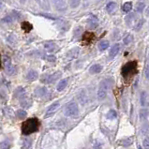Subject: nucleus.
I'll return each mask as SVG.
<instances>
[{
  "label": "nucleus",
  "instance_id": "obj_35",
  "mask_svg": "<svg viewBox=\"0 0 149 149\" xmlns=\"http://www.w3.org/2000/svg\"><path fill=\"white\" fill-rule=\"evenodd\" d=\"M143 146L146 149H149V137H146V139L143 140Z\"/></svg>",
  "mask_w": 149,
  "mask_h": 149
},
{
  "label": "nucleus",
  "instance_id": "obj_3",
  "mask_svg": "<svg viewBox=\"0 0 149 149\" xmlns=\"http://www.w3.org/2000/svg\"><path fill=\"white\" fill-rule=\"evenodd\" d=\"M78 112H79L78 105L74 101L70 102V103L67 105V107L65 109V114H66V116H69V117H73L75 116H77Z\"/></svg>",
  "mask_w": 149,
  "mask_h": 149
},
{
  "label": "nucleus",
  "instance_id": "obj_26",
  "mask_svg": "<svg viewBox=\"0 0 149 149\" xmlns=\"http://www.w3.org/2000/svg\"><path fill=\"white\" fill-rule=\"evenodd\" d=\"M10 143L7 140L0 143V149H10Z\"/></svg>",
  "mask_w": 149,
  "mask_h": 149
},
{
  "label": "nucleus",
  "instance_id": "obj_5",
  "mask_svg": "<svg viewBox=\"0 0 149 149\" xmlns=\"http://www.w3.org/2000/svg\"><path fill=\"white\" fill-rule=\"evenodd\" d=\"M54 4L58 11H66L68 8L67 0H54Z\"/></svg>",
  "mask_w": 149,
  "mask_h": 149
},
{
  "label": "nucleus",
  "instance_id": "obj_12",
  "mask_svg": "<svg viewBox=\"0 0 149 149\" xmlns=\"http://www.w3.org/2000/svg\"><path fill=\"white\" fill-rule=\"evenodd\" d=\"M119 50H120V45H119L118 43L114 44L113 47L111 48V50H110V57L111 58H113L118 54Z\"/></svg>",
  "mask_w": 149,
  "mask_h": 149
},
{
  "label": "nucleus",
  "instance_id": "obj_31",
  "mask_svg": "<svg viewBox=\"0 0 149 149\" xmlns=\"http://www.w3.org/2000/svg\"><path fill=\"white\" fill-rule=\"evenodd\" d=\"M22 27H23V29H24V31L29 32V31H30V29L32 28V25L30 24H28V23H23Z\"/></svg>",
  "mask_w": 149,
  "mask_h": 149
},
{
  "label": "nucleus",
  "instance_id": "obj_11",
  "mask_svg": "<svg viewBox=\"0 0 149 149\" xmlns=\"http://www.w3.org/2000/svg\"><path fill=\"white\" fill-rule=\"evenodd\" d=\"M78 100L83 105L86 103V102H87V96H86V91H84V90H81L80 91V93L78 94Z\"/></svg>",
  "mask_w": 149,
  "mask_h": 149
},
{
  "label": "nucleus",
  "instance_id": "obj_16",
  "mask_svg": "<svg viewBox=\"0 0 149 149\" xmlns=\"http://www.w3.org/2000/svg\"><path fill=\"white\" fill-rule=\"evenodd\" d=\"M102 70V67L99 64H95V65H93L90 69H89V72H90L91 74H97V73H100V72Z\"/></svg>",
  "mask_w": 149,
  "mask_h": 149
},
{
  "label": "nucleus",
  "instance_id": "obj_30",
  "mask_svg": "<svg viewBox=\"0 0 149 149\" xmlns=\"http://www.w3.org/2000/svg\"><path fill=\"white\" fill-rule=\"evenodd\" d=\"M144 8H146V5H144V3L140 2V3L137 4V6H136V10H137L138 12H142L144 10Z\"/></svg>",
  "mask_w": 149,
  "mask_h": 149
},
{
  "label": "nucleus",
  "instance_id": "obj_42",
  "mask_svg": "<svg viewBox=\"0 0 149 149\" xmlns=\"http://www.w3.org/2000/svg\"><path fill=\"white\" fill-rule=\"evenodd\" d=\"M138 149H143V148H142L141 146H139V147H138Z\"/></svg>",
  "mask_w": 149,
  "mask_h": 149
},
{
  "label": "nucleus",
  "instance_id": "obj_32",
  "mask_svg": "<svg viewBox=\"0 0 149 149\" xmlns=\"http://www.w3.org/2000/svg\"><path fill=\"white\" fill-rule=\"evenodd\" d=\"M30 144H31V139H29V138L24 139V149L29 148Z\"/></svg>",
  "mask_w": 149,
  "mask_h": 149
},
{
  "label": "nucleus",
  "instance_id": "obj_15",
  "mask_svg": "<svg viewBox=\"0 0 149 149\" xmlns=\"http://www.w3.org/2000/svg\"><path fill=\"white\" fill-rule=\"evenodd\" d=\"M37 3L43 8L45 10H50V2L49 0H36Z\"/></svg>",
  "mask_w": 149,
  "mask_h": 149
},
{
  "label": "nucleus",
  "instance_id": "obj_38",
  "mask_svg": "<svg viewBox=\"0 0 149 149\" xmlns=\"http://www.w3.org/2000/svg\"><path fill=\"white\" fill-rule=\"evenodd\" d=\"M146 77L147 80H149V61L147 64V67H146Z\"/></svg>",
  "mask_w": 149,
  "mask_h": 149
},
{
  "label": "nucleus",
  "instance_id": "obj_7",
  "mask_svg": "<svg viewBox=\"0 0 149 149\" xmlns=\"http://www.w3.org/2000/svg\"><path fill=\"white\" fill-rule=\"evenodd\" d=\"M60 77H61V72L57 71V72H54V74L48 75L47 77H46V79L43 80V81H41V82L46 83V84H51V83H54L55 80H57L58 78H60Z\"/></svg>",
  "mask_w": 149,
  "mask_h": 149
},
{
  "label": "nucleus",
  "instance_id": "obj_37",
  "mask_svg": "<svg viewBox=\"0 0 149 149\" xmlns=\"http://www.w3.org/2000/svg\"><path fill=\"white\" fill-rule=\"evenodd\" d=\"M46 59H47L49 62H54L55 60H56V58H55L54 55H52V54L47 55V56H46Z\"/></svg>",
  "mask_w": 149,
  "mask_h": 149
},
{
  "label": "nucleus",
  "instance_id": "obj_41",
  "mask_svg": "<svg viewBox=\"0 0 149 149\" xmlns=\"http://www.w3.org/2000/svg\"><path fill=\"white\" fill-rule=\"evenodd\" d=\"M2 8V3H0V8Z\"/></svg>",
  "mask_w": 149,
  "mask_h": 149
},
{
  "label": "nucleus",
  "instance_id": "obj_4",
  "mask_svg": "<svg viewBox=\"0 0 149 149\" xmlns=\"http://www.w3.org/2000/svg\"><path fill=\"white\" fill-rule=\"evenodd\" d=\"M3 64H4V67H5V70L8 75H13L15 73V67L12 65L11 60L10 57L8 56H4L3 58Z\"/></svg>",
  "mask_w": 149,
  "mask_h": 149
},
{
  "label": "nucleus",
  "instance_id": "obj_25",
  "mask_svg": "<svg viewBox=\"0 0 149 149\" xmlns=\"http://www.w3.org/2000/svg\"><path fill=\"white\" fill-rule=\"evenodd\" d=\"M139 116H140V118H141L142 120H144V119H146L148 116V110H146V109L141 110L139 113Z\"/></svg>",
  "mask_w": 149,
  "mask_h": 149
},
{
  "label": "nucleus",
  "instance_id": "obj_40",
  "mask_svg": "<svg viewBox=\"0 0 149 149\" xmlns=\"http://www.w3.org/2000/svg\"><path fill=\"white\" fill-rule=\"evenodd\" d=\"M24 1H26V0H21V2H23V3H24Z\"/></svg>",
  "mask_w": 149,
  "mask_h": 149
},
{
  "label": "nucleus",
  "instance_id": "obj_34",
  "mask_svg": "<svg viewBox=\"0 0 149 149\" xmlns=\"http://www.w3.org/2000/svg\"><path fill=\"white\" fill-rule=\"evenodd\" d=\"M149 131V127H148V124H144L143 127H142V132L143 134H147Z\"/></svg>",
  "mask_w": 149,
  "mask_h": 149
},
{
  "label": "nucleus",
  "instance_id": "obj_39",
  "mask_svg": "<svg viewBox=\"0 0 149 149\" xmlns=\"http://www.w3.org/2000/svg\"><path fill=\"white\" fill-rule=\"evenodd\" d=\"M146 16H148V17H149V7L146 8Z\"/></svg>",
  "mask_w": 149,
  "mask_h": 149
},
{
  "label": "nucleus",
  "instance_id": "obj_2",
  "mask_svg": "<svg viewBox=\"0 0 149 149\" xmlns=\"http://www.w3.org/2000/svg\"><path fill=\"white\" fill-rule=\"evenodd\" d=\"M113 84V80L112 79H105L100 84L99 90H97V99L100 100H104L108 94V90Z\"/></svg>",
  "mask_w": 149,
  "mask_h": 149
},
{
  "label": "nucleus",
  "instance_id": "obj_10",
  "mask_svg": "<svg viewBox=\"0 0 149 149\" xmlns=\"http://www.w3.org/2000/svg\"><path fill=\"white\" fill-rule=\"evenodd\" d=\"M132 143H133V139L132 138H126V139L120 140V142L118 143V144H119V146H121L127 147V146H131Z\"/></svg>",
  "mask_w": 149,
  "mask_h": 149
},
{
  "label": "nucleus",
  "instance_id": "obj_19",
  "mask_svg": "<svg viewBox=\"0 0 149 149\" xmlns=\"http://www.w3.org/2000/svg\"><path fill=\"white\" fill-rule=\"evenodd\" d=\"M116 7H117V5L116 2H110V3H108V5L106 6V10H107L109 13H113V12L116 10Z\"/></svg>",
  "mask_w": 149,
  "mask_h": 149
},
{
  "label": "nucleus",
  "instance_id": "obj_43",
  "mask_svg": "<svg viewBox=\"0 0 149 149\" xmlns=\"http://www.w3.org/2000/svg\"><path fill=\"white\" fill-rule=\"evenodd\" d=\"M0 67H1V60H0Z\"/></svg>",
  "mask_w": 149,
  "mask_h": 149
},
{
  "label": "nucleus",
  "instance_id": "obj_22",
  "mask_svg": "<svg viewBox=\"0 0 149 149\" xmlns=\"http://www.w3.org/2000/svg\"><path fill=\"white\" fill-rule=\"evenodd\" d=\"M78 54H79V48H73V49H71L69 53H68V56L69 57H70V58H74V57H76L78 55Z\"/></svg>",
  "mask_w": 149,
  "mask_h": 149
},
{
  "label": "nucleus",
  "instance_id": "obj_21",
  "mask_svg": "<svg viewBox=\"0 0 149 149\" xmlns=\"http://www.w3.org/2000/svg\"><path fill=\"white\" fill-rule=\"evenodd\" d=\"M67 84H68V79H63V80H61L60 82L58 83V84H57V90L58 91L64 90V89L66 88Z\"/></svg>",
  "mask_w": 149,
  "mask_h": 149
},
{
  "label": "nucleus",
  "instance_id": "obj_36",
  "mask_svg": "<svg viewBox=\"0 0 149 149\" xmlns=\"http://www.w3.org/2000/svg\"><path fill=\"white\" fill-rule=\"evenodd\" d=\"M143 24V19H141L140 21H138L137 24H135V29H136V30H139V29L142 27V24Z\"/></svg>",
  "mask_w": 149,
  "mask_h": 149
},
{
  "label": "nucleus",
  "instance_id": "obj_1",
  "mask_svg": "<svg viewBox=\"0 0 149 149\" xmlns=\"http://www.w3.org/2000/svg\"><path fill=\"white\" fill-rule=\"evenodd\" d=\"M40 127V122L37 118H30L23 123L22 132L24 135H29L36 132Z\"/></svg>",
  "mask_w": 149,
  "mask_h": 149
},
{
  "label": "nucleus",
  "instance_id": "obj_18",
  "mask_svg": "<svg viewBox=\"0 0 149 149\" xmlns=\"http://www.w3.org/2000/svg\"><path fill=\"white\" fill-rule=\"evenodd\" d=\"M47 89L45 87H38L35 91V94L38 96V97H43L47 94Z\"/></svg>",
  "mask_w": 149,
  "mask_h": 149
},
{
  "label": "nucleus",
  "instance_id": "obj_13",
  "mask_svg": "<svg viewBox=\"0 0 149 149\" xmlns=\"http://www.w3.org/2000/svg\"><path fill=\"white\" fill-rule=\"evenodd\" d=\"M38 77H39V74H38V72L36 70H29L27 75H26V79L28 81H35V80L38 79Z\"/></svg>",
  "mask_w": 149,
  "mask_h": 149
},
{
  "label": "nucleus",
  "instance_id": "obj_17",
  "mask_svg": "<svg viewBox=\"0 0 149 149\" xmlns=\"http://www.w3.org/2000/svg\"><path fill=\"white\" fill-rule=\"evenodd\" d=\"M14 95L16 97H18V99H23L24 97H25V90L23 87H18L15 90Z\"/></svg>",
  "mask_w": 149,
  "mask_h": 149
},
{
  "label": "nucleus",
  "instance_id": "obj_9",
  "mask_svg": "<svg viewBox=\"0 0 149 149\" xmlns=\"http://www.w3.org/2000/svg\"><path fill=\"white\" fill-rule=\"evenodd\" d=\"M44 48H45L46 51H47V52L53 53L57 49V46L53 41H47V42H45V43H44Z\"/></svg>",
  "mask_w": 149,
  "mask_h": 149
},
{
  "label": "nucleus",
  "instance_id": "obj_20",
  "mask_svg": "<svg viewBox=\"0 0 149 149\" xmlns=\"http://www.w3.org/2000/svg\"><path fill=\"white\" fill-rule=\"evenodd\" d=\"M108 120H114L117 117V113L116 110H110L107 113V116H106Z\"/></svg>",
  "mask_w": 149,
  "mask_h": 149
},
{
  "label": "nucleus",
  "instance_id": "obj_27",
  "mask_svg": "<svg viewBox=\"0 0 149 149\" xmlns=\"http://www.w3.org/2000/svg\"><path fill=\"white\" fill-rule=\"evenodd\" d=\"M13 20H14V17H13V16H12V15H8V16L5 17V18H3V19H2V22H3V23L10 24V23H12V22H13Z\"/></svg>",
  "mask_w": 149,
  "mask_h": 149
},
{
  "label": "nucleus",
  "instance_id": "obj_29",
  "mask_svg": "<svg viewBox=\"0 0 149 149\" xmlns=\"http://www.w3.org/2000/svg\"><path fill=\"white\" fill-rule=\"evenodd\" d=\"M80 2H81V0H70V7L73 8H77L80 5Z\"/></svg>",
  "mask_w": 149,
  "mask_h": 149
},
{
  "label": "nucleus",
  "instance_id": "obj_24",
  "mask_svg": "<svg viewBox=\"0 0 149 149\" xmlns=\"http://www.w3.org/2000/svg\"><path fill=\"white\" fill-rule=\"evenodd\" d=\"M109 47V41L108 40H102L99 43V49L100 51H104Z\"/></svg>",
  "mask_w": 149,
  "mask_h": 149
},
{
  "label": "nucleus",
  "instance_id": "obj_14",
  "mask_svg": "<svg viewBox=\"0 0 149 149\" xmlns=\"http://www.w3.org/2000/svg\"><path fill=\"white\" fill-rule=\"evenodd\" d=\"M140 101H141V105L143 106V107H146V106L148 105V96H147V93L146 91L142 92Z\"/></svg>",
  "mask_w": 149,
  "mask_h": 149
},
{
  "label": "nucleus",
  "instance_id": "obj_33",
  "mask_svg": "<svg viewBox=\"0 0 149 149\" xmlns=\"http://www.w3.org/2000/svg\"><path fill=\"white\" fill-rule=\"evenodd\" d=\"M132 40H133V37L131 36V35H127L125 39H124V44H126V45H127V44H130L131 41H132Z\"/></svg>",
  "mask_w": 149,
  "mask_h": 149
},
{
  "label": "nucleus",
  "instance_id": "obj_6",
  "mask_svg": "<svg viewBox=\"0 0 149 149\" xmlns=\"http://www.w3.org/2000/svg\"><path fill=\"white\" fill-rule=\"evenodd\" d=\"M58 108H59V102H54V103H53L51 106H49V108L47 109V112L45 113V118H49L51 116H53Z\"/></svg>",
  "mask_w": 149,
  "mask_h": 149
},
{
  "label": "nucleus",
  "instance_id": "obj_8",
  "mask_svg": "<svg viewBox=\"0 0 149 149\" xmlns=\"http://www.w3.org/2000/svg\"><path fill=\"white\" fill-rule=\"evenodd\" d=\"M87 24H88L89 28L95 29L97 27V25H99V21H97V19L96 18V16H90L87 19Z\"/></svg>",
  "mask_w": 149,
  "mask_h": 149
},
{
  "label": "nucleus",
  "instance_id": "obj_23",
  "mask_svg": "<svg viewBox=\"0 0 149 149\" xmlns=\"http://www.w3.org/2000/svg\"><path fill=\"white\" fill-rule=\"evenodd\" d=\"M132 10V3L131 2H126L124 5H123V11L127 13Z\"/></svg>",
  "mask_w": 149,
  "mask_h": 149
},
{
  "label": "nucleus",
  "instance_id": "obj_28",
  "mask_svg": "<svg viewBox=\"0 0 149 149\" xmlns=\"http://www.w3.org/2000/svg\"><path fill=\"white\" fill-rule=\"evenodd\" d=\"M16 114H17V116H18L19 118H24V117L26 116V112H25L24 110H18V111H17Z\"/></svg>",
  "mask_w": 149,
  "mask_h": 149
}]
</instances>
